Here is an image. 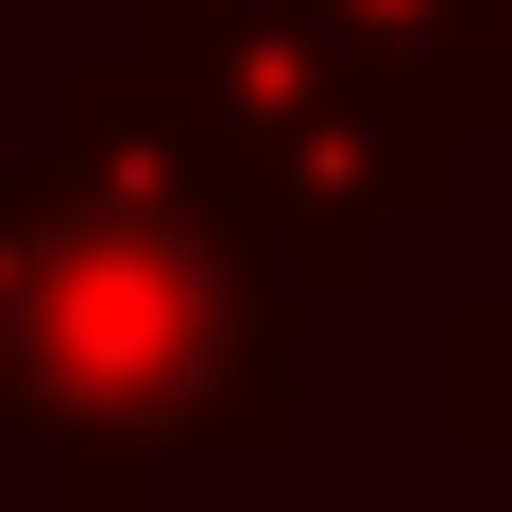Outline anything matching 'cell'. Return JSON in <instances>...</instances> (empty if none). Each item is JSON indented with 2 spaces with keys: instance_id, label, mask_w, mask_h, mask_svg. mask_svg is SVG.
<instances>
[{
  "instance_id": "obj_4",
  "label": "cell",
  "mask_w": 512,
  "mask_h": 512,
  "mask_svg": "<svg viewBox=\"0 0 512 512\" xmlns=\"http://www.w3.org/2000/svg\"><path fill=\"white\" fill-rule=\"evenodd\" d=\"M444 444L512 478V274H478L444 308Z\"/></svg>"
},
{
  "instance_id": "obj_1",
  "label": "cell",
  "mask_w": 512,
  "mask_h": 512,
  "mask_svg": "<svg viewBox=\"0 0 512 512\" xmlns=\"http://www.w3.org/2000/svg\"><path fill=\"white\" fill-rule=\"evenodd\" d=\"M291 256L154 52L52 86L0 154V444H52V512H137L154 461H274L308 427Z\"/></svg>"
},
{
  "instance_id": "obj_3",
  "label": "cell",
  "mask_w": 512,
  "mask_h": 512,
  "mask_svg": "<svg viewBox=\"0 0 512 512\" xmlns=\"http://www.w3.org/2000/svg\"><path fill=\"white\" fill-rule=\"evenodd\" d=\"M325 18L478 154V137H512V0H325Z\"/></svg>"
},
{
  "instance_id": "obj_5",
  "label": "cell",
  "mask_w": 512,
  "mask_h": 512,
  "mask_svg": "<svg viewBox=\"0 0 512 512\" xmlns=\"http://www.w3.org/2000/svg\"><path fill=\"white\" fill-rule=\"evenodd\" d=\"M137 18H154V35H171V18H205V0H137Z\"/></svg>"
},
{
  "instance_id": "obj_2",
  "label": "cell",
  "mask_w": 512,
  "mask_h": 512,
  "mask_svg": "<svg viewBox=\"0 0 512 512\" xmlns=\"http://www.w3.org/2000/svg\"><path fill=\"white\" fill-rule=\"evenodd\" d=\"M154 69L239 154V188H256V222H274L308 308H359L393 274V239L444 222V188H461V137L325 18V0H205V18L154 35Z\"/></svg>"
}]
</instances>
